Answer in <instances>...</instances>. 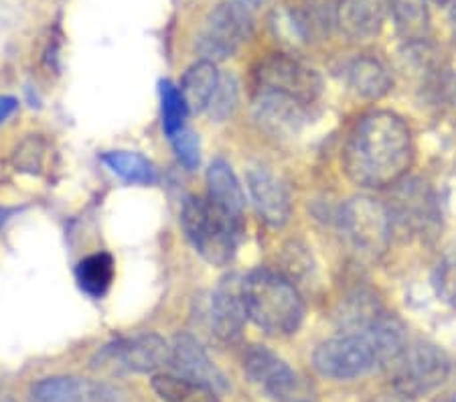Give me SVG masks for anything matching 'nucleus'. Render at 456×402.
Wrapping results in <instances>:
<instances>
[{
	"label": "nucleus",
	"mask_w": 456,
	"mask_h": 402,
	"mask_svg": "<svg viewBox=\"0 0 456 402\" xmlns=\"http://www.w3.org/2000/svg\"><path fill=\"white\" fill-rule=\"evenodd\" d=\"M175 155L179 159L183 167H187L189 171H193L201 163V143L193 130L183 128L179 133L171 136Z\"/></svg>",
	"instance_id": "c85d7f7f"
},
{
	"label": "nucleus",
	"mask_w": 456,
	"mask_h": 402,
	"mask_svg": "<svg viewBox=\"0 0 456 402\" xmlns=\"http://www.w3.org/2000/svg\"><path fill=\"white\" fill-rule=\"evenodd\" d=\"M432 287L440 301L456 307V254L438 262L432 275Z\"/></svg>",
	"instance_id": "cd10ccee"
},
{
	"label": "nucleus",
	"mask_w": 456,
	"mask_h": 402,
	"mask_svg": "<svg viewBox=\"0 0 456 402\" xmlns=\"http://www.w3.org/2000/svg\"><path fill=\"white\" fill-rule=\"evenodd\" d=\"M11 214H12L11 209H0V226H3V224L6 222V219H9Z\"/></svg>",
	"instance_id": "473e14b6"
},
{
	"label": "nucleus",
	"mask_w": 456,
	"mask_h": 402,
	"mask_svg": "<svg viewBox=\"0 0 456 402\" xmlns=\"http://www.w3.org/2000/svg\"><path fill=\"white\" fill-rule=\"evenodd\" d=\"M238 102H240L238 79H235L233 73H225V76H222V79H219V86L209 102L208 112L213 120L224 122L235 112Z\"/></svg>",
	"instance_id": "bb28decb"
},
{
	"label": "nucleus",
	"mask_w": 456,
	"mask_h": 402,
	"mask_svg": "<svg viewBox=\"0 0 456 402\" xmlns=\"http://www.w3.org/2000/svg\"><path fill=\"white\" fill-rule=\"evenodd\" d=\"M248 321L246 301H244V276L227 275L224 276L216 291L211 292L208 309V327L213 340L219 343H238L244 335Z\"/></svg>",
	"instance_id": "f8f14e48"
},
{
	"label": "nucleus",
	"mask_w": 456,
	"mask_h": 402,
	"mask_svg": "<svg viewBox=\"0 0 456 402\" xmlns=\"http://www.w3.org/2000/svg\"><path fill=\"white\" fill-rule=\"evenodd\" d=\"M408 335L392 313H379L370 325L341 332L322 341L313 354V365L322 378L355 380L373 370H387L406 352Z\"/></svg>",
	"instance_id": "f03ea898"
},
{
	"label": "nucleus",
	"mask_w": 456,
	"mask_h": 402,
	"mask_svg": "<svg viewBox=\"0 0 456 402\" xmlns=\"http://www.w3.org/2000/svg\"><path fill=\"white\" fill-rule=\"evenodd\" d=\"M347 84L357 96L365 100H379L392 90L394 79L379 60H375V57H357L347 68Z\"/></svg>",
	"instance_id": "412c9836"
},
{
	"label": "nucleus",
	"mask_w": 456,
	"mask_h": 402,
	"mask_svg": "<svg viewBox=\"0 0 456 402\" xmlns=\"http://www.w3.org/2000/svg\"><path fill=\"white\" fill-rule=\"evenodd\" d=\"M254 92L281 94L300 104L313 106L322 96L321 73L289 53H270L254 68Z\"/></svg>",
	"instance_id": "6e6552de"
},
{
	"label": "nucleus",
	"mask_w": 456,
	"mask_h": 402,
	"mask_svg": "<svg viewBox=\"0 0 456 402\" xmlns=\"http://www.w3.org/2000/svg\"><path fill=\"white\" fill-rule=\"evenodd\" d=\"M168 368H171L173 374L209 384L217 392L230 389V380L208 356L201 343L189 333L176 335L171 343V364H168Z\"/></svg>",
	"instance_id": "2eb2a0df"
},
{
	"label": "nucleus",
	"mask_w": 456,
	"mask_h": 402,
	"mask_svg": "<svg viewBox=\"0 0 456 402\" xmlns=\"http://www.w3.org/2000/svg\"><path fill=\"white\" fill-rule=\"evenodd\" d=\"M395 31L403 43L426 41L430 33V12L426 0H389Z\"/></svg>",
	"instance_id": "b1692460"
},
{
	"label": "nucleus",
	"mask_w": 456,
	"mask_h": 402,
	"mask_svg": "<svg viewBox=\"0 0 456 402\" xmlns=\"http://www.w3.org/2000/svg\"><path fill=\"white\" fill-rule=\"evenodd\" d=\"M208 200L224 216H227L238 226L244 224L246 193L235 175L233 167L225 159H216L208 169Z\"/></svg>",
	"instance_id": "a211bd4d"
},
{
	"label": "nucleus",
	"mask_w": 456,
	"mask_h": 402,
	"mask_svg": "<svg viewBox=\"0 0 456 402\" xmlns=\"http://www.w3.org/2000/svg\"><path fill=\"white\" fill-rule=\"evenodd\" d=\"M19 108V100L12 96H0V124L6 122L11 116L17 112Z\"/></svg>",
	"instance_id": "c756f323"
},
{
	"label": "nucleus",
	"mask_w": 456,
	"mask_h": 402,
	"mask_svg": "<svg viewBox=\"0 0 456 402\" xmlns=\"http://www.w3.org/2000/svg\"><path fill=\"white\" fill-rule=\"evenodd\" d=\"M222 73L217 71V65L208 60H200L189 65L185 76L181 79V92L185 98L189 112L201 114L208 112V106L216 94Z\"/></svg>",
	"instance_id": "aec40b11"
},
{
	"label": "nucleus",
	"mask_w": 456,
	"mask_h": 402,
	"mask_svg": "<svg viewBox=\"0 0 456 402\" xmlns=\"http://www.w3.org/2000/svg\"><path fill=\"white\" fill-rule=\"evenodd\" d=\"M244 372L249 382L272 400L314 402L313 384L266 346H249L246 349Z\"/></svg>",
	"instance_id": "9d476101"
},
{
	"label": "nucleus",
	"mask_w": 456,
	"mask_h": 402,
	"mask_svg": "<svg viewBox=\"0 0 456 402\" xmlns=\"http://www.w3.org/2000/svg\"><path fill=\"white\" fill-rule=\"evenodd\" d=\"M386 0H335V27L351 41H370L381 31Z\"/></svg>",
	"instance_id": "dca6fc26"
},
{
	"label": "nucleus",
	"mask_w": 456,
	"mask_h": 402,
	"mask_svg": "<svg viewBox=\"0 0 456 402\" xmlns=\"http://www.w3.org/2000/svg\"><path fill=\"white\" fill-rule=\"evenodd\" d=\"M286 11L305 43L321 39L335 27V0H290Z\"/></svg>",
	"instance_id": "6ab92c4d"
},
{
	"label": "nucleus",
	"mask_w": 456,
	"mask_h": 402,
	"mask_svg": "<svg viewBox=\"0 0 456 402\" xmlns=\"http://www.w3.org/2000/svg\"><path fill=\"white\" fill-rule=\"evenodd\" d=\"M160 92V110H163V130L171 138L179 130L185 128V119L189 114V106L179 86H175L171 79H163L159 84Z\"/></svg>",
	"instance_id": "a878e982"
},
{
	"label": "nucleus",
	"mask_w": 456,
	"mask_h": 402,
	"mask_svg": "<svg viewBox=\"0 0 456 402\" xmlns=\"http://www.w3.org/2000/svg\"><path fill=\"white\" fill-rule=\"evenodd\" d=\"M31 402H116V392L86 378L53 376L33 384Z\"/></svg>",
	"instance_id": "f3484780"
},
{
	"label": "nucleus",
	"mask_w": 456,
	"mask_h": 402,
	"mask_svg": "<svg viewBox=\"0 0 456 402\" xmlns=\"http://www.w3.org/2000/svg\"><path fill=\"white\" fill-rule=\"evenodd\" d=\"M394 226L416 236H432L440 226L436 193L422 179H403L395 185L394 200L387 203Z\"/></svg>",
	"instance_id": "9b49d317"
},
{
	"label": "nucleus",
	"mask_w": 456,
	"mask_h": 402,
	"mask_svg": "<svg viewBox=\"0 0 456 402\" xmlns=\"http://www.w3.org/2000/svg\"><path fill=\"white\" fill-rule=\"evenodd\" d=\"M414 165V138L402 116L378 110L363 116L343 149V171L363 189H386Z\"/></svg>",
	"instance_id": "f257e3e1"
},
{
	"label": "nucleus",
	"mask_w": 456,
	"mask_h": 402,
	"mask_svg": "<svg viewBox=\"0 0 456 402\" xmlns=\"http://www.w3.org/2000/svg\"><path fill=\"white\" fill-rule=\"evenodd\" d=\"M171 364V343L159 333H136L106 343L92 357L102 374H157Z\"/></svg>",
	"instance_id": "39448f33"
},
{
	"label": "nucleus",
	"mask_w": 456,
	"mask_h": 402,
	"mask_svg": "<svg viewBox=\"0 0 456 402\" xmlns=\"http://www.w3.org/2000/svg\"><path fill=\"white\" fill-rule=\"evenodd\" d=\"M102 163L122 181L134 185H152L159 179L154 165L141 152L110 151L102 155Z\"/></svg>",
	"instance_id": "393cba45"
},
{
	"label": "nucleus",
	"mask_w": 456,
	"mask_h": 402,
	"mask_svg": "<svg viewBox=\"0 0 456 402\" xmlns=\"http://www.w3.org/2000/svg\"><path fill=\"white\" fill-rule=\"evenodd\" d=\"M181 226L189 244L211 267L230 265L244 234V226H238L224 216L216 206H211L208 197L197 195H189L183 201Z\"/></svg>",
	"instance_id": "20e7f679"
},
{
	"label": "nucleus",
	"mask_w": 456,
	"mask_h": 402,
	"mask_svg": "<svg viewBox=\"0 0 456 402\" xmlns=\"http://www.w3.org/2000/svg\"><path fill=\"white\" fill-rule=\"evenodd\" d=\"M339 228L357 252L370 258L386 254L394 234V219L387 203L370 195L353 197L339 209Z\"/></svg>",
	"instance_id": "0eeeda50"
},
{
	"label": "nucleus",
	"mask_w": 456,
	"mask_h": 402,
	"mask_svg": "<svg viewBox=\"0 0 456 402\" xmlns=\"http://www.w3.org/2000/svg\"><path fill=\"white\" fill-rule=\"evenodd\" d=\"M244 301L248 319L274 338L297 333L305 321L303 295L276 270L256 268L244 276Z\"/></svg>",
	"instance_id": "7ed1b4c3"
},
{
	"label": "nucleus",
	"mask_w": 456,
	"mask_h": 402,
	"mask_svg": "<svg viewBox=\"0 0 456 402\" xmlns=\"http://www.w3.org/2000/svg\"><path fill=\"white\" fill-rule=\"evenodd\" d=\"M248 189L257 216L270 228H282L292 216V197L286 183L266 167H254L248 173Z\"/></svg>",
	"instance_id": "4468645a"
},
{
	"label": "nucleus",
	"mask_w": 456,
	"mask_h": 402,
	"mask_svg": "<svg viewBox=\"0 0 456 402\" xmlns=\"http://www.w3.org/2000/svg\"><path fill=\"white\" fill-rule=\"evenodd\" d=\"M252 112L262 130L272 136H294L308 122L311 106L270 92L252 94Z\"/></svg>",
	"instance_id": "ddd939ff"
},
{
	"label": "nucleus",
	"mask_w": 456,
	"mask_h": 402,
	"mask_svg": "<svg viewBox=\"0 0 456 402\" xmlns=\"http://www.w3.org/2000/svg\"><path fill=\"white\" fill-rule=\"evenodd\" d=\"M252 12L238 0H224L213 6L195 39V51L201 60L219 63L238 53L254 33Z\"/></svg>",
	"instance_id": "423d86ee"
},
{
	"label": "nucleus",
	"mask_w": 456,
	"mask_h": 402,
	"mask_svg": "<svg viewBox=\"0 0 456 402\" xmlns=\"http://www.w3.org/2000/svg\"><path fill=\"white\" fill-rule=\"evenodd\" d=\"M394 390L402 398H422L443 386L451 376V360L434 343H408L406 352L389 365Z\"/></svg>",
	"instance_id": "1a4fd4ad"
},
{
	"label": "nucleus",
	"mask_w": 456,
	"mask_h": 402,
	"mask_svg": "<svg viewBox=\"0 0 456 402\" xmlns=\"http://www.w3.org/2000/svg\"><path fill=\"white\" fill-rule=\"evenodd\" d=\"M152 390L163 402H219L217 390L211 389L209 384L173 374V372L154 374Z\"/></svg>",
	"instance_id": "4be33fe9"
},
{
	"label": "nucleus",
	"mask_w": 456,
	"mask_h": 402,
	"mask_svg": "<svg viewBox=\"0 0 456 402\" xmlns=\"http://www.w3.org/2000/svg\"><path fill=\"white\" fill-rule=\"evenodd\" d=\"M238 3H241L244 6H248L249 11H256L257 6H262L264 3H266V0H238Z\"/></svg>",
	"instance_id": "2f4dec72"
},
{
	"label": "nucleus",
	"mask_w": 456,
	"mask_h": 402,
	"mask_svg": "<svg viewBox=\"0 0 456 402\" xmlns=\"http://www.w3.org/2000/svg\"><path fill=\"white\" fill-rule=\"evenodd\" d=\"M448 23H451V31L456 41V0H452V3L448 4Z\"/></svg>",
	"instance_id": "7c9ffc66"
},
{
	"label": "nucleus",
	"mask_w": 456,
	"mask_h": 402,
	"mask_svg": "<svg viewBox=\"0 0 456 402\" xmlns=\"http://www.w3.org/2000/svg\"><path fill=\"white\" fill-rule=\"evenodd\" d=\"M116 265L112 254L95 252L86 256L76 267V281L87 297L102 299L114 283Z\"/></svg>",
	"instance_id": "5701e85b"
},
{
	"label": "nucleus",
	"mask_w": 456,
	"mask_h": 402,
	"mask_svg": "<svg viewBox=\"0 0 456 402\" xmlns=\"http://www.w3.org/2000/svg\"><path fill=\"white\" fill-rule=\"evenodd\" d=\"M448 402H456V394H452V398H451V400H448Z\"/></svg>",
	"instance_id": "c9c22d12"
},
{
	"label": "nucleus",
	"mask_w": 456,
	"mask_h": 402,
	"mask_svg": "<svg viewBox=\"0 0 456 402\" xmlns=\"http://www.w3.org/2000/svg\"><path fill=\"white\" fill-rule=\"evenodd\" d=\"M434 4H438V6H446V4H451L452 0H432Z\"/></svg>",
	"instance_id": "72a5a7b5"
},
{
	"label": "nucleus",
	"mask_w": 456,
	"mask_h": 402,
	"mask_svg": "<svg viewBox=\"0 0 456 402\" xmlns=\"http://www.w3.org/2000/svg\"><path fill=\"white\" fill-rule=\"evenodd\" d=\"M0 402H12V400L6 397V394H0Z\"/></svg>",
	"instance_id": "f704fd0d"
}]
</instances>
